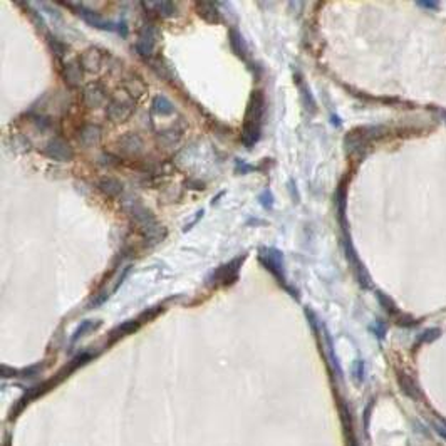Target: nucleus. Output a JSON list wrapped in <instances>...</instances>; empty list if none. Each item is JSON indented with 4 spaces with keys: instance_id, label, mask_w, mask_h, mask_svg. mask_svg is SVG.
I'll list each match as a JSON object with an SVG mask.
<instances>
[{
    "instance_id": "nucleus-1",
    "label": "nucleus",
    "mask_w": 446,
    "mask_h": 446,
    "mask_svg": "<svg viewBox=\"0 0 446 446\" xmlns=\"http://www.w3.org/2000/svg\"><path fill=\"white\" fill-rule=\"evenodd\" d=\"M264 106L265 99L262 93H254L250 99L247 114H245V124H243V133L242 140L247 146H252L257 143L260 134V126H262V118H264Z\"/></svg>"
},
{
    "instance_id": "nucleus-2",
    "label": "nucleus",
    "mask_w": 446,
    "mask_h": 446,
    "mask_svg": "<svg viewBox=\"0 0 446 446\" xmlns=\"http://www.w3.org/2000/svg\"><path fill=\"white\" fill-rule=\"evenodd\" d=\"M134 111V99L128 94L111 98L106 104V118L113 123H124Z\"/></svg>"
},
{
    "instance_id": "nucleus-3",
    "label": "nucleus",
    "mask_w": 446,
    "mask_h": 446,
    "mask_svg": "<svg viewBox=\"0 0 446 446\" xmlns=\"http://www.w3.org/2000/svg\"><path fill=\"white\" fill-rule=\"evenodd\" d=\"M156 39H158L156 27L150 24V22L143 25L138 36V41H136V50L140 52V55L146 57V59H151L154 55V49H156Z\"/></svg>"
},
{
    "instance_id": "nucleus-4",
    "label": "nucleus",
    "mask_w": 446,
    "mask_h": 446,
    "mask_svg": "<svg viewBox=\"0 0 446 446\" xmlns=\"http://www.w3.org/2000/svg\"><path fill=\"white\" fill-rule=\"evenodd\" d=\"M44 154L47 158L54 159V161L67 163V161H72L74 150H72V146L66 140H62V138H52V140L47 143V145H45Z\"/></svg>"
},
{
    "instance_id": "nucleus-5",
    "label": "nucleus",
    "mask_w": 446,
    "mask_h": 446,
    "mask_svg": "<svg viewBox=\"0 0 446 446\" xmlns=\"http://www.w3.org/2000/svg\"><path fill=\"white\" fill-rule=\"evenodd\" d=\"M143 148H145V143H143L141 136L136 133H126L116 141V150L124 158L138 156L143 153Z\"/></svg>"
},
{
    "instance_id": "nucleus-6",
    "label": "nucleus",
    "mask_w": 446,
    "mask_h": 446,
    "mask_svg": "<svg viewBox=\"0 0 446 446\" xmlns=\"http://www.w3.org/2000/svg\"><path fill=\"white\" fill-rule=\"evenodd\" d=\"M84 102L86 106L91 107V109H96V107H101L107 104V94H106V89L102 88V84L99 82H91L86 86L84 89Z\"/></svg>"
},
{
    "instance_id": "nucleus-7",
    "label": "nucleus",
    "mask_w": 446,
    "mask_h": 446,
    "mask_svg": "<svg viewBox=\"0 0 446 446\" xmlns=\"http://www.w3.org/2000/svg\"><path fill=\"white\" fill-rule=\"evenodd\" d=\"M82 72L84 69L79 61L67 62L64 69H62V77H64V81L69 88H79L82 82Z\"/></svg>"
},
{
    "instance_id": "nucleus-8",
    "label": "nucleus",
    "mask_w": 446,
    "mask_h": 446,
    "mask_svg": "<svg viewBox=\"0 0 446 446\" xmlns=\"http://www.w3.org/2000/svg\"><path fill=\"white\" fill-rule=\"evenodd\" d=\"M102 136V129L99 124H86L79 131V143L82 146H94L98 145Z\"/></svg>"
},
{
    "instance_id": "nucleus-9",
    "label": "nucleus",
    "mask_w": 446,
    "mask_h": 446,
    "mask_svg": "<svg viewBox=\"0 0 446 446\" xmlns=\"http://www.w3.org/2000/svg\"><path fill=\"white\" fill-rule=\"evenodd\" d=\"M79 62H81L84 71H91V72L99 71V67L102 66V54L99 52L98 49H88L81 55Z\"/></svg>"
},
{
    "instance_id": "nucleus-10",
    "label": "nucleus",
    "mask_w": 446,
    "mask_h": 446,
    "mask_svg": "<svg viewBox=\"0 0 446 446\" xmlns=\"http://www.w3.org/2000/svg\"><path fill=\"white\" fill-rule=\"evenodd\" d=\"M98 186H99V190L104 193V195L111 197V198L121 195V193H123V183L119 180H116V178H111V176H106V178L99 180Z\"/></svg>"
},
{
    "instance_id": "nucleus-11",
    "label": "nucleus",
    "mask_w": 446,
    "mask_h": 446,
    "mask_svg": "<svg viewBox=\"0 0 446 446\" xmlns=\"http://www.w3.org/2000/svg\"><path fill=\"white\" fill-rule=\"evenodd\" d=\"M124 89L128 93L129 98H140V96L145 94L146 91V84L141 81L138 76H129L124 79Z\"/></svg>"
},
{
    "instance_id": "nucleus-12",
    "label": "nucleus",
    "mask_w": 446,
    "mask_h": 446,
    "mask_svg": "<svg viewBox=\"0 0 446 446\" xmlns=\"http://www.w3.org/2000/svg\"><path fill=\"white\" fill-rule=\"evenodd\" d=\"M151 111L158 116H171V114H175V106L164 96H156L151 102Z\"/></svg>"
},
{
    "instance_id": "nucleus-13",
    "label": "nucleus",
    "mask_w": 446,
    "mask_h": 446,
    "mask_svg": "<svg viewBox=\"0 0 446 446\" xmlns=\"http://www.w3.org/2000/svg\"><path fill=\"white\" fill-rule=\"evenodd\" d=\"M181 138V131L176 129V128H170V129H164L161 133L158 134V141L161 143L164 146H171L175 143H178Z\"/></svg>"
},
{
    "instance_id": "nucleus-14",
    "label": "nucleus",
    "mask_w": 446,
    "mask_h": 446,
    "mask_svg": "<svg viewBox=\"0 0 446 446\" xmlns=\"http://www.w3.org/2000/svg\"><path fill=\"white\" fill-rule=\"evenodd\" d=\"M150 64L153 67L154 72H158V76H161L164 79H170L171 77V69L164 64L161 59H150Z\"/></svg>"
},
{
    "instance_id": "nucleus-15",
    "label": "nucleus",
    "mask_w": 446,
    "mask_h": 446,
    "mask_svg": "<svg viewBox=\"0 0 446 446\" xmlns=\"http://www.w3.org/2000/svg\"><path fill=\"white\" fill-rule=\"evenodd\" d=\"M148 9H156L154 14H159L163 17H170L175 14V5L173 4H145Z\"/></svg>"
},
{
    "instance_id": "nucleus-16",
    "label": "nucleus",
    "mask_w": 446,
    "mask_h": 446,
    "mask_svg": "<svg viewBox=\"0 0 446 446\" xmlns=\"http://www.w3.org/2000/svg\"><path fill=\"white\" fill-rule=\"evenodd\" d=\"M49 45H50V49H52V52H55L57 57H62V55H64L66 47H64V45H62L59 41H57V39L49 37Z\"/></svg>"
}]
</instances>
